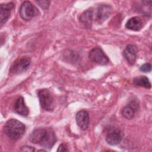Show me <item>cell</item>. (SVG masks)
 <instances>
[{
  "mask_svg": "<svg viewBox=\"0 0 152 152\" xmlns=\"http://www.w3.org/2000/svg\"><path fill=\"white\" fill-rule=\"evenodd\" d=\"M29 140L42 147L50 150L55 144L56 137L55 132L50 128L34 129L29 137Z\"/></svg>",
  "mask_w": 152,
  "mask_h": 152,
  "instance_id": "6da1fadb",
  "label": "cell"
},
{
  "mask_svg": "<svg viewBox=\"0 0 152 152\" xmlns=\"http://www.w3.org/2000/svg\"><path fill=\"white\" fill-rule=\"evenodd\" d=\"M26 130V126L15 119L8 120L4 125V133L12 141H16L21 138Z\"/></svg>",
  "mask_w": 152,
  "mask_h": 152,
  "instance_id": "7a4b0ae2",
  "label": "cell"
},
{
  "mask_svg": "<svg viewBox=\"0 0 152 152\" xmlns=\"http://www.w3.org/2000/svg\"><path fill=\"white\" fill-rule=\"evenodd\" d=\"M37 96L41 107L46 111H52L54 108V100L52 94L48 89L38 91Z\"/></svg>",
  "mask_w": 152,
  "mask_h": 152,
  "instance_id": "3957f363",
  "label": "cell"
},
{
  "mask_svg": "<svg viewBox=\"0 0 152 152\" xmlns=\"http://www.w3.org/2000/svg\"><path fill=\"white\" fill-rule=\"evenodd\" d=\"M20 17L24 20L28 21L39 14L38 9L30 1L23 2L19 10Z\"/></svg>",
  "mask_w": 152,
  "mask_h": 152,
  "instance_id": "277c9868",
  "label": "cell"
},
{
  "mask_svg": "<svg viewBox=\"0 0 152 152\" xmlns=\"http://www.w3.org/2000/svg\"><path fill=\"white\" fill-rule=\"evenodd\" d=\"M89 59L99 65H104L109 63V59L100 48H94L89 52Z\"/></svg>",
  "mask_w": 152,
  "mask_h": 152,
  "instance_id": "5b68a950",
  "label": "cell"
},
{
  "mask_svg": "<svg viewBox=\"0 0 152 152\" xmlns=\"http://www.w3.org/2000/svg\"><path fill=\"white\" fill-rule=\"evenodd\" d=\"M30 58L28 56H23L17 59L11 65L10 71L14 74H20L26 71L30 64Z\"/></svg>",
  "mask_w": 152,
  "mask_h": 152,
  "instance_id": "8992f818",
  "label": "cell"
},
{
  "mask_svg": "<svg viewBox=\"0 0 152 152\" xmlns=\"http://www.w3.org/2000/svg\"><path fill=\"white\" fill-rule=\"evenodd\" d=\"M138 48L135 45H128L123 52V55L128 63L131 65L135 64L137 59Z\"/></svg>",
  "mask_w": 152,
  "mask_h": 152,
  "instance_id": "52a82bcc",
  "label": "cell"
},
{
  "mask_svg": "<svg viewBox=\"0 0 152 152\" xmlns=\"http://www.w3.org/2000/svg\"><path fill=\"white\" fill-rule=\"evenodd\" d=\"M122 139V133L118 129H112L109 131L106 136V142L112 145L120 143Z\"/></svg>",
  "mask_w": 152,
  "mask_h": 152,
  "instance_id": "ba28073f",
  "label": "cell"
},
{
  "mask_svg": "<svg viewBox=\"0 0 152 152\" xmlns=\"http://www.w3.org/2000/svg\"><path fill=\"white\" fill-rule=\"evenodd\" d=\"M14 8V4L12 2L7 4H2L0 6V23L1 26H2L9 19L11 11Z\"/></svg>",
  "mask_w": 152,
  "mask_h": 152,
  "instance_id": "9c48e42d",
  "label": "cell"
},
{
  "mask_svg": "<svg viewBox=\"0 0 152 152\" xmlns=\"http://www.w3.org/2000/svg\"><path fill=\"white\" fill-rule=\"evenodd\" d=\"M76 122L78 126L82 130H86L89 125L88 113L84 110H80L76 114Z\"/></svg>",
  "mask_w": 152,
  "mask_h": 152,
  "instance_id": "30bf717a",
  "label": "cell"
},
{
  "mask_svg": "<svg viewBox=\"0 0 152 152\" xmlns=\"http://www.w3.org/2000/svg\"><path fill=\"white\" fill-rule=\"evenodd\" d=\"M14 109L16 113L21 116H26L28 114V109L26 105L24 99L22 97H18L16 100L14 104Z\"/></svg>",
  "mask_w": 152,
  "mask_h": 152,
  "instance_id": "8fae6325",
  "label": "cell"
},
{
  "mask_svg": "<svg viewBox=\"0 0 152 152\" xmlns=\"http://www.w3.org/2000/svg\"><path fill=\"white\" fill-rule=\"evenodd\" d=\"M112 12V8L110 5H100L97 9V20L102 22L106 20L110 15Z\"/></svg>",
  "mask_w": 152,
  "mask_h": 152,
  "instance_id": "7c38bea8",
  "label": "cell"
},
{
  "mask_svg": "<svg viewBox=\"0 0 152 152\" xmlns=\"http://www.w3.org/2000/svg\"><path fill=\"white\" fill-rule=\"evenodd\" d=\"M142 21L139 17H133L128 20L125 27L131 30L139 31L142 27Z\"/></svg>",
  "mask_w": 152,
  "mask_h": 152,
  "instance_id": "4fadbf2b",
  "label": "cell"
},
{
  "mask_svg": "<svg viewBox=\"0 0 152 152\" xmlns=\"http://www.w3.org/2000/svg\"><path fill=\"white\" fill-rule=\"evenodd\" d=\"M137 103L135 102H132L131 104L128 105L123 108L122 110V116L128 119H131L134 117L135 109L137 107Z\"/></svg>",
  "mask_w": 152,
  "mask_h": 152,
  "instance_id": "5bb4252c",
  "label": "cell"
},
{
  "mask_svg": "<svg viewBox=\"0 0 152 152\" xmlns=\"http://www.w3.org/2000/svg\"><path fill=\"white\" fill-rule=\"evenodd\" d=\"M93 17V11L90 9H88L85 11L80 15V20L83 24L86 25L87 27H90L92 24Z\"/></svg>",
  "mask_w": 152,
  "mask_h": 152,
  "instance_id": "9a60e30c",
  "label": "cell"
},
{
  "mask_svg": "<svg viewBox=\"0 0 152 152\" xmlns=\"http://www.w3.org/2000/svg\"><path fill=\"white\" fill-rule=\"evenodd\" d=\"M133 83L137 86L142 87L145 88H151V83L148 78L145 76H139L134 78L133 80Z\"/></svg>",
  "mask_w": 152,
  "mask_h": 152,
  "instance_id": "2e32d148",
  "label": "cell"
},
{
  "mask_svg": "<svg viewBox=\"0 0 152 152\" xmlns=\"http://www.w3.org/2000/svg\"><path fill=\"white\" fill-rule=\"evenodd\" d=\"M140 70L144 72H149L151 70V65L149 63H145L141 66Z\"/></svg>",
  "mask_w": 152,
  "mask_h": 152,
  "instance_id": "e0dca14e",
  "label": "cell"
},
{
  "mask_svg": "<svg viewBox=\"0 0 152 152\" xmlns=\"http://www.w3.org/2000/svg\"><path fill=\"white\" fill-rule=\"evenodd\" d=\"M36 2L39 5V6L44 9V10H46L48 8L49 6V4H50V1H36Z\"/></svg>",
  "mask_w": 152,
  "mask_h": 152,
  "instance_id": "ac0fdd59",
  "label": "cell"
},
{
  "mask_svg": "<svg viewBox=\"0 0 152 152\" xmlns=\"http://www.w3.org/2000/svg\"><path fill=\"white\" fill-rule=\"evenodd\" d=\"M20 150L21 151H34L35 150V149L33 147L25 145V146L21 147Z\"/></svg>",
  "mask_w": 152,
  "mask_h": 152,
  "instance_id": "d6986e66",
  "label": "cell"
},
{
  "mask_svg": "<svg viewBox=\"0 0 152 152\" xmlns=\"http://www.w3.org/2000/svg\"><path fill=\"white\" fill-rule=\"evenodd\" d=\"M58 151H68L66 145L65 143H62L61 144H60V145L59 146L58 148L57 149Z\"/></svg>",
  "mask_w": 152,
  "mask_h": 152,
  "instance_id": "ffe728a7",
  "label": "cell"
}]
</instances>
